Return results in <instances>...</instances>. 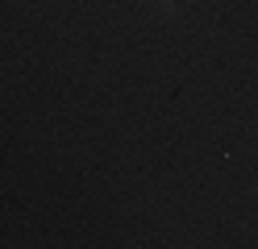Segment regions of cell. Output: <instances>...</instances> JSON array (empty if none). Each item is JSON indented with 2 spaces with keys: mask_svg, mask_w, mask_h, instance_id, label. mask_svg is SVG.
<instances>
[{
  "mask_svg": "<svg viewBox=\"0 0 258 249\" xmlns=\"http://www.w3.org/2000/svg\"><path fill=\"white\" fill-rule=\"evenodd\" d=\"M158 5H167V9H171V0H158Z\"/></svg>",
  "mask_w": 258,
  "mask_h": 249,
  "instance_id": "1",
  "label": "cell"
}]
</instances>
